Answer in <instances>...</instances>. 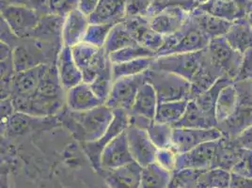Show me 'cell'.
I'll list each match as a JSON object with an SVG mask.
<instances>
[{"instance_id":"cell-33","label":"cell","mask_w":252,"mask_h":188,"mask_svg":"<svg viewBox=\"0 0 252 188\" xmlns=\"http://www.w3.org/2000/svg\"><path fill=\"white\" fill-rule=\"evenodd\" d=\"M231 177L230 171L220 167H212L200 171L197 179V187L199 188H229Z\"/></svg>"},{"instance_id":"cell-39","label":"cell","mask_w":252,"mask_h":188,"mask_svg":"<svg viewBox=\"0 0 252 188\" xmlns=\"http://www.w3.org/2000/svg\"><path fill=\"white\" fill-rule=\"evenodd\" d=\"M114 83V78L112 74V63L105 68L103 72L99 73L94 80L90 84L94 94L98 98L105 104L109 94L111 93L112 86Z\"/></svg>"},{"instance_id":"cell-32","label":"cell","mask_w":252,"mask_h":188,"mask_svg":"<svg viewBox=\"0 0 252 188\" xmlns=\"http://www.w3.org/2000/svg\"><path fill=\"white\" fill-rule=\"evenodd\" d=\"M136 43H137V41L126 29L124 23L121 22L112 27L111 31L108 34V37L106 39L104 48L106 53L110 55L111 53L119 51L121 49L126 48L127 46H130Z\"/></svg>"},{"instance_id":"cell-16","label":"cell","mask_w":252,"mask_h":188,"mask_svg":"<svg viewBox=\"0 0 252 188\" xmlns=\"http://www.w3.org/2000/svg\"><path fill=\"white\" fill-rule=\"evenodd\" d=\"M101 105L104 103L84 81L66 92V107L73 112H85Z\"/></svg>"},{"instance_id":"cell-3","label":"cell","mask_w":252,"mask_h":188,"mask_svg":"<svg viewBox=\"0 0 252 188\" xmlns=\"http://www.w3.org/2000/svg\"><path fill=\"white\" fill-rule=\"evenodd\" d=\"M237 105L232 115L218 125L222 136L236 138L252 125V81H235Z\"/></svg>"},{"instance_id":"cell-31","label":"cell","mask_w":252,"mask_h":188,"mask_svg":"<svg viewBox=\"0 0 252 188\" xmlns=\"http://www.w3.org/2000/svg\"><path fill=\"white\" fill-rule=\"evenodd\" d=\"M189 102V100H183L158 103V109L154 121L158 124L174 125L182 119Z\"/></svg>"},{"instance_id":"cell-34","label":"cell","mask_w":252,"mask_h":188,"mask_svg":"<svg viewBox=\"0 0 252 188\" xmlns=\"http://www.w3.org/2000/svg\"><path fill=\"white\" fill-rule=\"evenodd\" d=\"M155 59L156 58H143L126 63H113L112 74L114 80L146 73L152 67Z\"/></svg>"},{"instance_id":"cell-50","label":"cell","mask_w":252,"mask_h":188,"mask_svg":"<svg viewBox=\"0 0 252 188\" xmlns=\"http://www.w3.org/2000/svg\"><path fill=\"white\" fill-rule=\"evenodd\" d=\"M230 188H252V178L231 173Z\"/></svg>"},{"instance_id":"cell-20","label":"cell","mask_w":252,"mask_h":188,"mask_svg":"<svg viewBox=\"0 0 252 188\" xmlns=\"http://www.w3.org/2000/svg\"><path fill=\"white\" fill-rule=\"evenodd\" d=\"M190 20L208 37L210 41L216 38L224 37L232 24L231 22L209 14L198 7L190 12Z\"/></svg>"},{"instance_id":"cell-19","label":"cell","mask_w":252,"mask_h":188,"mask_svg":"<svg viewBox=\"0 0 252 188\" xmlns=\"http://www.w3.org/2000/svg\"><path fill=\"white\" fill-rule=\"evenodd\" d=\"M246 152L247 150L239 146L235 138L222 136L219 140V146L212 167H220L231 172L241 161Z\"/></svg>"},{"instance_id":"cell-6","label":"cell","mask_w":252,"mask_h":188,"mask_svg":"<svg viewBox=\"0 0 252 188\" xmlns=\"http://www.w3.org/2000/svg\"><path fill=\"white\" fill-rule=\"evenodd\" d=\"M206 50L211 62L222 76L234 82L239 72L243 54L232 48L224 37L211 40Z\"/></svg>"},{"instance_id":"cell-52","label":"cell","mask_w":252,"mask_h":188,"mask_svg":"<svg viewBox=\"0 0 252 188\" xmlns=\"http://www.w3.org/2000/svg\"><path fill=\"white\" fill-rule=\"evenodd\" d=\"M235 140L243 149L252 151V125L243 132L240 136L236 137Z\"/></svg>"},{"instance_id":"cell-15","label":"cell","mask_w":252,"mask_h":188,"mask_svg":"<svg viewBox=\"0 0 252 188\" xmlns=\"http://www.w3.org/2000/svg\"><path fill=\"white\" fill-rule=\"evenodd\" d=\"M198 8L216 17L231 23L248 18L252 9V7L238 0H208L198 6Z\"/></svg>"},{"instance_id":"cell-2","label":"cell","mask_w":252,"mask_h":188,"mask_svg":"<svg viewBox=\"0 0 252 188\" xmlns=\"http://www.w3.org/2000/svg\"><path fill=\"white\" fill-rule=\"evenodd\" d=\"M64 115L68 118V123L74 124L77 129L76 136L82 142H93L104 136L114 119V110L107 105H99L85 112H73L67 108Z\"/></svg>"},{"instance_id":"cell-5","label":"cell","mask_w":252,"mask_h":188,"mask_svg":"<svg viewBox=\"0 0 252 188\" xmlns=\"http://www.w3.org/2000/svg\"><path fill=\"white\" fill-rule=\"evenodd\" d=\"M210 40L200 29L190 20L184 25L179 31L165 37V42L157 57H163L173 54L198 52L207 48Z\"/></svg>"},{"instance_id":"cell-42","label":"cell","mask_w":252,"mask_h":188,"mask_svg":"<svg viewBox=\"0 0 252 188\" xmlns=\"http://www.w3.org/2000/svg\"><path fill=\"white\" fill-rule=\"evenodd\" d=\"M178 154L171 148L158 149L156 157V162L160 167L169 172L174 171L176 168V160Z\"/></svg>"},{"instance_id":"cell-24","label":"cell","mask_w":252,"mask_h":188,"mask_svg":"<svg viewBox=\"0 0 252 188\" xmlns=\"http://www.w3.org/2000/svg\"><path fill=\"white\" fill-rule=\"evenodd\" d=\"M49 66L50 64H41L29 70L16 73L13 81L12 94L34 95L36 94Z\"/></svg>"},{"instance_id":"cell-7","label":"cell","mask_w":252,"mask_h":188,"mask_svg":"<svg viewBox=\"0 0 252 188\" xmlns=\"http://www.w3.org/2000/svg\"><path fill=\"white\" fill-rule=\"evenodd\" d=\"M41 15L23 5H1V18L21 40L29 39L36 30Z\"/></svg>"},{"instance_id":"cell-45","label":"cell","mask_w":252,"mask_h":188,"mask_svg":"<svg viewBox=\"0 0 252 188\" xmlns=\"http://www.w3.org/2000/svg\"><path fill=\"white\" fill-rule=\"evenodd\" d=\"M235 81H252V49L243 54L241 65Z\"/></svg>"},{"instance_id":"cell-29","label":"cell","mask_w":252,"mask_h":188,"mask_svg":"<svg viewBox=\"0 0 252 188\" xmlns=\"http://www.w3.org/2000/svg\"><path fill=\"white\" fill-rule=\"evenodd\" d=\"M16 74L12 60V48L1 42V100L11 97Z\"/></svg>"},{"instance_id":"cell-23","label":"cell","mask_w":252,"mask_h":188,"mask_svg":"<svg viewBox=\"0 0 252 188\" xmlns=\"http://www.w3.org/2000/svg\"><path fill=\"white\" fill-rule=\"evenodd\" d=\"M173 127L210 129L218 127V121L214 113L201 109L194 100H189L187 109L182 119Z\"/></svg>"},{"instance_id":"cell-54","label":"cell","mask_w":252,"mask_h":188,"mask_svg":"<svg viewBox=\"0 0 252 188\" xmlns=\"http://www.w3.org/2000/svg\"><path fill=\"white\" fill-rule=\"evenodd\" d=\"M1 5H26V0H1Z\"/></svg>"},{"instance_id":"cell-35","label":"cell","mask_w":252,"mask_h":188,"mask_svg":"<svg viewBox=\"0 0 252 188\" xmlns=\"http://www.w3.org/2000/svg\"><path fill=\"white\" fill-rule=\"evenodd\" d=\"M233 81L230 80L227 77H221L213 86H211L208 90L203 92L202 94H199L195 98L191 99L196 102V104L200 106L201 109L204 111L214 113L216 115V104L218 101V98L220 94L221 91L224 87H226L228 84L231 83Z\"/></svg>"},{"instance_id":"cell-53","label":"cell","mask_w":252,"mask_h":188,"mask_svg":"<svg viewBox=\"0 0 252 188\" xmlns=\"http://www.w3.org/2000/svg\"><path fill=\"white\" fill-rule=\"evenodd\" d=\"M100 0H79L78 9L87 16H90L94 11Z\"/></svg>"},{"instance_id":"cell-4","label":"cell","mask_w":252,"mask_h":188,"mask_svg":"<svg viewBox=\"0 0 252 188\" xmlns=\"http://www.w3.org/2000/svg\"><path fill=\"white\" fill-rule=\"evenodd\" d=\"M144 74L146 82L156 90L159 103L191 99V84L178 74L153 67Z\"/></svg>"},{"instance_id":"cell-9","label":"cell","mask_w":252,"mask_h":188,"mask_svg":"<svg viewBox=\"0 0 252 188\" xmlns=\"http://www.w3.org/2000/svg\"><path fill=\"white\" fill-rule=\"evenodd\" d=\"M221 137L222 133L218 127L210 129L173 127L170 148L180 155L187 153L203 143L219 140Z\"/></svg>"},{"instance_id":"cell-37","label":"cell","mask_w":252,"mask_h":188,"mask_svg":"<svg viewBox=\"0 0 252 188\" xmlns=\"http://www.w3.org/2000/svg\"><path fill=\"white\" fill-rule=\"evenodd\" d=\"M101 49L102 48L95 47L85 42H81L72 47V54L74 61L82 73L94 63Z\"/></svg>"},{"instance_id":"cell-46","label":"cell","mask_w":252,"mask_h":188,"mask_svg":"<svg viewBox=\"0 0 252 188\" xmlns=\"http://www.w3.org/2000/svg\"><path fill=\"white\" fill-rule=\"evenodd\" d=\"M231 173H235L245 177L252 178V151L247 150L241 161L234 167Z\"/></svg>"},{"instance_id":"cell-28","label":"cell","mask_w":252,"mask_h":188,"mask_svg":"<svg viewBox=\"0 0 252 188\" xmlns=\"http://www.w3.org/2000/svg\"><path fill=\"white\" fill-rule=\"evenodd\" d=\"M158 103L156 90L151 84L145 81L139 88L134 105L129 113L155 120Z\"/></svg>"},{"instance_id":"cell-36","label":"cell","mask_w":252,"mask_h":188,"mask_svg":"<svg viewBox=\"0 0 252 188\" xmlns=\"http://www.w3.org/2000/svg\"><path fill=\"white\" fill-rule=\"evenodd\" d=\"M143 58H156V53L149 50L139 43L127 46L124 49L111 53L109 55V59L112 64L126 63V62L135 61V60L143 59Z\"/></svg>"},{"instance_id":"cell-17","label":"cell","mask_w":252,"mask_h":188,"mask_svg":"<svg viewBox=\"0 0 252 188\" xmlns=\"http://www.w3.org/2000/svg\"><path fill=\"white\" fill-rule=\"evenodd\" d=\"M56 64L61 82L66 92L84 81L83 73L74 61L71 47L63 45Z\"/></svg>"},{"instance_id":"cell-44","label":"cell","mask_w":252,"mask_h":188,"mask_svg":"<svg viewBox=\"0 0 252 188\" xmlns=\"http://www.w3.org/2000/svg\"><path fill=\"white\" fill-rule=\"evenodd\" d=\"M79 0H50V11L53 14L66 17L70 12L78 9Z\"/></svg>"},{"instance_id":"cell-26","label":"cell","mask_w":252,"mask_h":188,"mask_svg":"<svg viewBox=\"0 0 252 188\" xmlns=\"http://www.w3.org/2000/svg\"><path fill=\"white\" fill-rule=\"evenodd\" d=\"M35 94L49 101L66 103V91L61 82L56 63L50 64Z\"/></svg>"},{"instance_id":"cell-11","label":"cell","mask_w":252,"mask_h":188,"mask_svg":"<svg viewBox=\"0 0 252 188\" xmlns=\"http://www.w3.org/2000/svg\"><path fill=\"white\" fill-rule=\"evenodd\" d=\"M126 133L130 152L135 162L142 167L155 163L158 149L151 140L147 131L128 126Z\"/></svg>"},{"instance_id":"cell-18","label":"cell","mask_w":252,"mask_h":188,"mask_svg":"<svg viewBox=\"0 0 252 188\" xmlns=\"http://www.w3.org/2000/svg\"><path fill=\"white\" fill-rule=\"evenodd\" d=\"M91 22L79 9L71 11L64 19L63 28V44L74 47V45L83 42L86 32Z\"/></svg>"},{"instance_id":"cell-55","label":"cell","mask_w":252,"mask_h":188,"mask_svg":"<svg viewBox=\"0 0 252 188\" xmlns=\"http://www.w3.org/2000/svg\"><path fill=\"white\" fill-rule=\"evenodd\" d=\"M208 0H196V2H197V4L200 6L201 4H203V3H205V2H207Z\"/></svg>"},{"instance_id":"cell-49","label":"cell","mask_w":252,"mask_h":188,"mask_svg":"<svg viewBox=\"0 0 252 188\" xmlns=\"http://www.w3.org/2000/svg\"><path fill=\"white\" fill-rule=\"evenodd\" d=\"M129 115V126H134L139 129H143L147 131L148 127L151 125L154 120H150L143 116L136 115L128 113Z\"/></svg>"},{"instance_id":"cell-8","label":"cell","mask_w":252,"mask_h":188,"mask_svg":"<svg viewBox=\"0 0 252 188\" xmlns=\"http://www.w3.org/2000/svg\"><path fill=\"white\" fill-rule=\"evenodd\" d=\"M144 73L114 80L105 105L113 110H125L129 113L134 105L139 88L146 81Z\"/></svg>"},{"instance_id":"cell-51","label":"cell","mask_w":252,"mask_h":188,"mask_svg":"<svg viewBox=\"0 0 252 188\" xmlns=\"http://www.w3.org/2000/svg\"><path fill=\"white\" fill-rule=\"evenodd\" d=\"M15 112L16 111L12 104L11 97L1 100V123L6 122Z\"/></svg>"},{"instance_id":"cell-56","label":"cell","mask_w":252,"mask_h":188,"mask_svg":"<svg viewBox=\"0 0 252 188\" xmlns=\"http://www.w3.org/2000/svg\"><path fill=\"white\" fill-rule=\"evenodd\" d=\"M248 20L250 21V23L252 24V11H251V12H250V14H249V16H248Z\"/></svg>"},{"instance_id":"cell-41","label":"cell","mask_w":252,"mask_h":188,"mask_svg":"<svg viewBox=\"0 0 252 188\" xmlns=\"http://www.w3.org/2000/svg\"><path fill=\"white\" fill-rule=\"evenodd\" d=\"M153 2L154 0H126V18L148 17Z\"/></svg>"},{"instance_id":"cell-48","label":"cell","mask_w":252,"mask_h":188,"mask_svg":"<svg viewBox=\"0 0 252 188\" xmlns=\"http://www.w3.org/2000/svg\"><path fill=\"white\" fill-rule=\"evenodd\" d=\"M27 7L39 13L41 16L50 14V0H26Z\"/></svg>"},{"instance_id":"cell-43","label":"cell","mask_w":252,"mask_h":188,"mask_svg":"<svg viewBox=\"0 0 252 188\" xmlns=\"http://www.w3.org/2000/svg\"><path fill=\"white\" fill-rule=\"evenodd\" d=\"M165 42V36H162L158 32L152 30V28L148 31L144 36L141 38L139 44L143 45L149 50L156 53V57L158 51L161 49Z\"/></svg>"},{"instance_id":"cell-30","label":"cell","mask_w":252,"mask_h":188,"mask_svg":"<svg viewBox=\"0 0 252 188\" xmlns=\"http://www.w3.org/2000/svg\"><path fill=\"white\" fill-rule=\"evenodd\" d=\"M237 105V92L234 82L223 88L216 104V119L218 125L229 119L234 112Z\"/></svg>"},{"instance_id":"cell-10","label":"cell","mask_w":252,"mask_h":188,"mask_svg":"<svg viewBox=\"0 0 252 188\" xmlns=\"http://www.w3.org/2000/svg\"><path fill=\"white\" fill-rule=\"evenodd\" d=\"M129 126V115L125 110H114V119L104 134L96 141L82 142V148L87 157L91 159L94 166L101 167V156L105 146L116 136L126 131Z\"/></svg>"},{"instance_id":"cell-25","label":"cell","mask_w":252,"mask_h":188,"mask_svg":"<svg viewBox=\"0 0 252 188\" xmlns=\"http://www.w3.org/2000/svg\"><path fill=\"white\" fill-rule=\"evenodd\" d=\"M51 117L41 118L28 115L21 112H15L6 122L1 123V129L8 136H23L30 133L32 130L37 129L41 125H45Z\"/></svg>"},{"instance_id":"cell-27","label":"cell","mask_w":252,"mask_h":188,"mask_svg":"<svg viewBox=\"0 0 252 188\" xmlns=\"http://www.w3.org/2000/svg\"><path fill=\"white\" fill-rule=\"evenodd\" d=\"M232 48L241 54L252 49V26L248 18L231 24L230 30L224 36Z\"/></svg>"},{"instance_id":"cell-13","label":"cell","mask_w":252,"mask_h":188,"mask_svg":"<svg viewBox=\"0 0 252 188\" xmlns=\"http://www.w3.org/2000/svg\"><path fill=\"white\" fill-rule=\"evenodd\" d=\"M190 12L182 7L172 6L150 17L153 31L162 36H169L179 31L189 20Z\"/></svg>"},{"instance_id":"cell-47","label":"cell","mask_w":252,"mask_h":188,"mask_svg":"<svg viewBox=\"0 0 252 188\" xmlns=\"http://www.w3.org/2000/svg\"><path fill=\"white\" fill-rule=\"evenodd\" d=\"M21 39H19L14 34V32L11 31L8 24L1 18V42L8 44L13 49L21 42Z\"/></svg>"},{"instance_id":"cell-38","label":"cell","mask_w":252,"mask_h":188,"mask_svg":"<svg viewBox=\"0 0 252 188\" xmlns=\"http://www.w3.org/2000/svg\"><path fill=\"white\" fill-rule=\"evenodd\" d=\"M147 133L158 149L171 147L173 126L166 124H158L154 121L153 124L148 127Z\"/></svg>"},{"instance_id":"cell-22","label":"cell","mask_w":252,"mask_h":188,"mask_svg":"<svg viewBox=\"0 0 252 188\" xmlns=\"http://www.w3.org/2000/svg\"><path fill=\"white\" fill-rule=\"evenodd\" d=\"M126 0H100L94 11L89 16L91 24L116 25L126 18Z\"/></svg>"},{"instance_id":"cell-1","label":"cell","mask_w":252,"mask_h":188,"mask_svg":"<svg viewBox=\"0 0 252 188\" xmlns=\"http://www.w3.org/2000/svg\"><path fill=\"white\" fill-rule=\"evenodd\" d=\"M152 67L178 74L189 81L191 84V99L202 94L220 78L224 77L211 62L206 48L198 52L158 57Z\"/></svg>"},{"instance_id":"cell-12","label":"cell","mask_w":252,"mask_h":188,"mask_svg":"<svg viewBox=\"0 0 252 188\" xmlns=\"http://www.w3.org/2000/svg\"><path fill=\"white\" fill-rule=\"evenodd\" d=\"M219 140L203 143L187 153L178 155L175 171H182L185 169L200 171L212 168L219 146Z\"/></svg>"},{"instance_id":"cell-57","label":"cell","mask_w":252,"mask_h":188,"mask_svg":"<svg viewBox=\"0 0 252 188\" xmlns=\"http://www.w3.org/2000/svg\"></svg>"},{"instance_id":"cell-21","label":"cell","mask_w":252,"mask_h":188,"mask_svg":"<svg viewBox=\"0 0 252 188\" xmlns=\"http://www.w3.org/2000/svg\"><path fill=\"white\" fill-rule=\"evenodd\" d=\"M65 17L57 14H46L41 17L39 25L32 33V39L57 45L63 44V28Z\"/></svg>"},{"instance_id":"cell-40","label":"cell","mask_w":252,"mask_h":188,"mask_svg":"<svg viewBox=\"0 0 252 188\" xmlns=\"http://www.w3.org/2000/svg\"><path fill=\"white\" fill-rule=\"evenodd\" d=\"M113 26L111 24H90L83 42L98 48H103Z\"/></svg>"},{"instance_id":"cell-14","label":"cell","mask_w":252,"mask_h":188,"mask_svg":"<svg viewBox=\"0 0 252 188\" xmlns=\"http://www.w3.org/2000/svg\"><path fill=\"white\" fill-rule=\"evenodd\" d=\"M135 162L127 140L126 131L121 133L105 146L101 156V167L116 169Z\"/></svg>"}]
</instances>
